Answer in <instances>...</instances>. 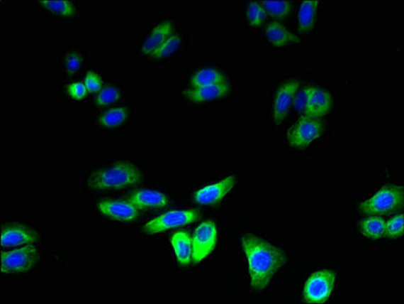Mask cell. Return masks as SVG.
Returning <instances> with one entry per match:
<instances>
[{"label":"cell","instance_id":"obj_1","mask_svg":"<svg viewBox=\"0 0 404 304\" xmlns=\"http://www.w3.org/2000/svg\"><path fill=\"white\" fill-rule=\"evenodd\" d=\"M240 242L247 256L252 288L264 291L287 258L280 249L257 235L245 234Z\"/></svg>","mask_w":404,"mask_h":304},{"label":"cell","instance_id":"obj_2","mask_svg":"<svg viewBox=\"0 0 404 304\" xmlns=\"http://www.w3.org/2000/svg\"><path fill=\"white\" fill-rule=\"evenodd\" d=\"M143 173L129 161H118L106 168H99L89 175L87 187L92 191L126 189L140 184Z\"/></svg>","mask_w":404,"mask_h":304},{"label":"cell","instance_id":"obj_3","mask_svg":"<svg viewBox=\"0 0 404 304\" xmlns=\"http://www.w3.org/2000/svg\"><path fill=\"white\" fill-rule=\"evenodd\" d=\"M403 202V187L386 185L367 200L361 202L359 209L366 215H387L400 207Z\"/></svg>","mask_w":404,"mask_h":304},{"label":"cell","instance_id":"obj_4","mask_svg":"<svg viewBox=\"0 0 404 304\" xmlns=\"http://www.w3.org/2000/svg\"><path fill=\"white\" fill-rule=\"evenodd\" d=\"M323 129L325 127L318 119L302 116L288 131V144L295 149L307 148L314 141L320 139Z\"/></svg>","mask_w":404,"mask_h":304},{"label":"cell","instance_id":"obj_5","mask_svg":"<svg viewBox=\"0 0 404 304\" xmlns=\"http://www.w3.org/2000/svg\"><path fill=\"white\" fill-rule=\"evenodd\" d=\"M337 276L330 270H320L308 277L304 285L305 300L310 303H323L332 296Z\"/></svg>","mask_w":404,"mask_h":304},{"label":"cell","instance_id":"obj_6","mask_svg":"<svg viewBox=\"0 0 404 304\" xmlns=\"http://www.w3.org/2000/svg\"><path fill=\"white\" fill-rule=\"evenodd\" d=\"M39 256V249L33 244L21 246L13 251H2V275L21 274L34 267Z\"/></svg>","mask_w":404,"mask_h":304},{"label":"cell","instance_id":"obj_7","mask_svg":"<svg viewBox=\"0 0 404 304\" xmlns=\"http://www.w3.org/2000/svg\"><path fill=\"white\" fill-rule=\"evenodd\" d=\"M198 217H200V212L193 209L172 210L146 223L144 225V230L148 234H160V232H167L172 228L191 224V223L197 222Z\"/></svg>","mask_w":404,"mask_h":304},{"label":"cell","instance_id":"obj_8","mask_svg":"<svg viewBox=\"0 0 404 304\" xmlns=\"http://www.w3.org/2000/svg\"><path fill=\"white\" fill-rule=\"evenodd\" d=\"M217 241V227L214 222H204L196 229L193 237V258L198 264L205 260L211 254Z\"/></svg>","mask_w":404,"mask_h":304},{"label":"cell","instance_id":"obj_9","mask_svg":"<svg viewBox=\"0 0 404 304\" xmlns=\"http://www.w3.org/2000/svg\"><path fill=\"white\" fill-rule=\"evenodd\" d=\"M299 87L300 82L298 80H289L283 83L276 90L271 107V120L274 124L281 125L286 120Z\"/></svg>","mask_w":404,"mask_h":304},{"label":"cell","instance_id":"obj_10","mask_svg":"<svg viewBox=\"0 0 404 304\" xmlns=\"http://www.w3.org/2000/svg\"><path fill=\"white\" fill-rule=\"evenodd\" d=\"M332 104L330 92L319 87H306V101L302 115L313 119L325 117L332 110Z\"/></svg>","mask_w":404,"mask_h":304},{"label":"cell","instance_id":"obj_11","mask_svg":"<svg viewBox=\"0 0 404 304\" xmlns=\"http://www.w3.org/2000/svg\"><path fill=\"white\" fill-rule=\"evenodd\" d=\"M96 208L101 215L117 222H132L139 216L138 209L129 201L101 200Z\"/></svg>","mask_w":404,"mask_h":304},{"label":"cell","instance_id":"obj_12","mask_svg":"<svg viewBox=\"0 0 404 304\" xmlns=\"http://www.w3.org/2000/svg\"><path fill=\"white\" fill-rule=\"evenodd\" d=\"M236 184L233 175L198 190L193 195V200L201 205H211L225 198Z\"/></svg>","mask_w":404,"mask_h":304},{"label":"cell","instance_id":"obj_13","mask_svg":"<svg viewBox=\"0 0 404 304\" xmlns=\"http://www.w3.org/2000/svg\"><path fill=\"white\" fill-rule=\"evenodd\" d=\"M38 234L34 230L23 225H7L2 228V248H13L33 244L38 241Z\"/></svg>","mask_w":404,"mask_h":304},{"label":"cell","instance_id":"obj_14","mask_svg":"<svg viewBox=\"0 0 404 304\" xmlns=\"http://www.w3.org/2000/svg\"><path fill=\"white\" fill-rule=\"evenodd\" d=\"M128 201L133 204L137 209L142 210H152L162 209L169 205V198L167 195L153 190H139L130 195Z\"/></svg>","mask_w":404,"mask_h":304},{"label":"cell","instance_id":"obj_15","mask_svg":"<svg viewBox=\"0 0 404 304\" xmlns=\"http://www.w3.org/2000/svg\"><path fill=\"white\" fill-rule=\"evenodd\" d=\"M174 34V26L169 21L158 23L151 30L141 45V53L152 57L156 50Z\"/></svg>","mask_w":404,"mask_h":304},{"label":"cell","instance_id":"obj_16","mask_svg":"<svg viewBox=\"0 0 404 304\" xmlns=\"http://www.w3.org/2000/svg\"><path fill=\"white\" fill-rule=\"evenodd\" d=\"M229 92L228 83L206 85V87H191L184 92V97L193 103H204L226 97Z\"/></svg>","mask_w":404,"mask_h":304},{"label":"cell","instance_id":"obj_17","mask_svg":"<svg viewBox=\"0 0 404 304\" xmlns=\"http://www.w3.org/2000/svg\"><path fill=\"white\" fill-rule=\"evenodd\" d=\"M266 39L276 47H285L288 45L300 43L299 37L290 32L280 21H271L264 31Z\"/></svg>","mask_w":404,"mask_h":304},{"label":"cell","instance_id":"obj_18","mask_svg":"<svg viewBox=\"0 0 404 304\" xmlns=\"http://www.w3.org/2000/svg\"><path fill=\"white\" fill-rule=\"evenodd\" d=\"M172 249L177 262L181 266L189 265L193 258V239L186 232H179L172 234Z\"/></svg>","mask_w":404,"mask_h":304},{"label":"cell","instance_id":"obj_19","mask_svg":"<svg viewBox=\"0 0 404 304\" xmlns=\"http://www.w3.org/2000/svg\"><path fill=\"white\" fill-rule=\"evenodd\" d=\"M319 2L315 0L302 1L298 11V28L303 34H308L318 21Z\"/></svg>","mask_w":404,"mask_h":304},{"label":"cell","instance_id":"obj_20","mask_svg":"<svg viewBox=\"0 0 404 304\" xmlns=\"http://www.w3.org/2000/svg\"><path fill=\"white\" fill-rule=\"evenodd\" d=\"M223 82H226V77L221 71L215 68L205 67L193 73L190 83L191 87H200Z\"/></svg>","mask_w":404,"mask_h":304},{"label":"cell","instance_id":"obj_21","mask_svg":"<svg viewBox=\"0 0 404 304\" xmlns=\"http://www.w3.org/2000/svg\"><path fill=\"white\" fill-rule=\"evenodd\" d=\"M40 6L44 7L50 13L61 18H72L77 13V7L69 0H43Z\"/></svg>","mask_w":404,"mask_h":304},{"label":"cell","instance_id":"obj_22","mask_svg":"<svg viewBox=\"0 0 404 304\" xmlns=\"http://www.w3.org/2000/svg\"><path fill=\"white\" fill-rule=\"evenodd\" d=\"M129 117V111L124 107H118L101 114L99 118V125L105 128H116L124 124Z\"/></svg>","mask_w":404,"mask_h":304},{"label":"cell","instance_id":"obj_23","mask_svg":"<svg viewBox=\"0 0 404 304\" xmlns=\"http://www.w3.org/2000/svg\"><path fill=\"white\" fill-rule=\"evenodd\" d=\"M386 222L381 217H369L361 223V234L369 239H379L384 237Z\"/></svg>","mask_w":404,"mask_h":304},{"label":"cell","instance_id":"obj_24","mask_svg":"<svg viewBox=\"0 0 404 304\" xmlns=\"http://www.w3.org/2000/svg\"><path fill=\"white\" fill-rule=\"evenodd\" d=\"M261 4L266 14L276 20H285L292 11L290 1H262Z\"/></svg>","mask_w":404,"mask_h":304},{"label":"cell","instance_id":"obj_25","mask_svg":"<svg viewBox=\"0 0 404 304\" xmlns=\"http://www.w3.org/2000/svg\"><path fill=\"white\" fill-rule=\"evenodd\" d=\"M266 18V13L261 2L250 1L247 7V20L250 27H261Z\"/></svg>","mask_w":404,"mask_h":304},{"label":"cell","instance_id":"obj_26","mask_svg":"<svg viewBox=\"0 0 404 304\" xmlns=\"http://www.w3.org/2000/svg\"><path fill=\"white\" fill-rule=\"evenodd\" d=\"M181 38L179 34H172L170 36L169 39L167 40L162 46L159 47L152 57L155 59H165L176 51L179 49V45H181Z\"/></svg>","mask_w":404,"mask_h":304},{"label":"cell","instance_id":"obj_27","mask_svg":"<svg viewBox=\"0 0 404 304\" xmlns=\"http://www.w3.org/2000/svg\"><path fill=\"white\" fill-rule=\"evenodd\" d=\"M120 99V92L118 87H106L105 89L99 92L98 96L94 99V103L99 107H106L108 104L117 103Z\"/></svg>","mask_w":404,"mask_h":304},{"label":"cell","instance_id":"obj_28","mask_svg":"<svg viewBox=\"0 0 404 304\" xmlns=\"http://www.w3.org/2000/svg\"><path fill=\"white\" fill-rule=\"evenodd\" d=\"M403 234V215L394 216L385 224L384 237H398Z\"/></svg>","mask_w":404,"mask_h":304},{"label":"cell","instance_id":"obj_29","mask_svg":"<svg viewBox=\"0 0 404 304\" xmlns=\"http://www.w3.org/2000/svg\"><path fill=\"white\" fill-rule=\"evenodd\" d=\"M84 59L78 52H69L64 58V67L70 75H74L82 68Z\"/></svg>","mask_w":404,"mask_h":304},{"label":"cell","instance_id":"obj_30","mask_svg":"<svg viewBox=\"0 0 404 304\" xmlns=\"http://www.w3.org/2000/svg\"><path fill=\"white\" fill-rule=\"evenodd\" d=\"M84 82L89 94H96L103 89V80L94 71H89L85 75Z\"/></svg>","mask_w":404,"mask_h":304},{"label":"cell","instance_id":"obj_31","mask_svg":"<svg viewBox=\"0 0 404 304\" xmlns=\"http://www.w3.org/2000/svg\"><path fill=\"white\" fill-rule=\"evenodd\" d=\"M67 92L69 97H72L75 101H82L87 96L89 90L85 87L84 82H77L72 83V85L68 87Z\"/></svg>","mask_w":404,"mask_h":304}]
</instances>
